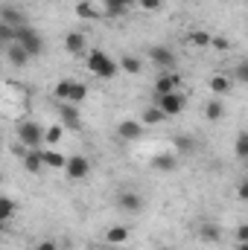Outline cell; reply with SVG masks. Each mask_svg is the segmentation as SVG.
Segmentation results:
<instances>
[{
    "label": "cell",
    "instance_id": "6da1fadb",
    "mask_svg": "<svg viewBox=\"0 0 248 250\" xmlns=\"http://www.w3.org/2000/svg\"><path fill=\"white\" fill-rule=\"evenodd\" d=\"M85 67H88V73H94V76H99V79H114L117 76V62L111 59V56H105L102 50H88L85 53Z\"/></svg>",
    "mask_w": 248,
    "mask_h": 250
},
{
    "label": "cell",
    "instance_id": "7a4b0ae2",
    "mask_svg": "<svg viewBox=\"0 0 248 250\" xmlns=\"http://www.w3.org/2000/svg\"><path fill=\"white\" fill-rule=\"evenodd\" d=\"M15 44H21V47H24V50L29 53V59H32V56H41V53H44V38H41V35H38V32H35V29L29 26V23H26V26H18V29H15Z\"/></svg>",
    "mask_w": 248,
    "mask_h": 250
},
{
    "label": "cell",
    "instance_id": "3957f363",
    "mask_svg": "<svg viewBox=\"0 0 248 250\" xmlns=\"http://www.w3.org/2000/svg\"><path fill=\"white\" fill-rule=\"evenodd\" d=\"M155 108L164 114V117H178L187 108V96L181 90H173V93H164V96H155Z\"/></svg>",
    "mask_w": 248,
    "mask_h": 250
},
{
    "label": "cell",
    "instance_id": "277c9868",
    "mask_svg": "<svg viewBox=\"0 0 248 250\" xmlns=\"http://www.w3.org/2000/svg\"><path fill=\"white\" fill-rule=\"evenodd\" d=\"M18 143L24 148H44V125L21 123L18 125Z\"/></svg>",
    "mask_w": 248,
    "mask_h": 250
},
{
    "label": "cell",
    "instance_id": "5b68a950",
    "mask_svg": "<svg viewBox=\"0 0 248 250\" xmlns=\"http://www.w3.org/2000/svg\"><path fill=\"white\" fill-rule=\"evenodd\" d=\"M62 172L70 181H85V178L91 175V160H88L85 154H73V157H67V163H64Z\"/></svg>",
    "mask_w": 248,
    "mask_h": 250
},
{
    "label": "cell",
    "instance_id": "8992f818",
    "mask_svg": "<svg viewBox=\"0 0 248 250\" xmlns=\"http://www.w3.org/2000/svg\"><path fill=\"white\" fill-rule=\"evenodd\" d=\"M181 87V73H164L155 79V96H164V93H173Z\"/></svg>",
    "mask_w": 248,
    "mask_h": 250
},
{
    "label": "cell",
    "instance_id": "52a82bcc",
    "mask_svg": "<svg viewBox=\"0 0 248 250\" xmlns=\"http://www.w3.org/2000/svg\"><path fill=\"white\" fill-rule=\"evenodd\" d=\"M117 207L123 209V212H131V215H137L140 209H143V198H140V192H120L117 195Z\"/></svg>",
    "mask_w": 248,
    "mask_h": 250
},
{
    "label": "cell",
    "instance_id": "ba28073f",
    "mask_svg": "<svg viewBox=\"0 0 248 250\" xmlns=\"http://www.w3.org/2000/svg\"><path fill=\"white\" fill-rule=\"evenodd\" d=\"M64 50L70 53V56H85L88 53V38H85V32H67V38H64Z\"/></svg>",
    "mask_w": 248,
    "mask_h": 250
},
{
    "label": "cell",
    "instance_id": "9c48e42d",
    "mask_svg": "<svg viewBox=\"0 0 248 250\" xmlns=\"http://www.w3.org/2000/svg\"><path fill=\"white\" fill-rule=\"evenodd\" d=\"M59 117H62V125L70 128V131H79V128H82L79 111H76V105H70V102H59Z\"/></svg>",
    "mask_w": 248,
    "mask_h": 250
},
{
    "label": "cell",
    "instance_id": "30bf717a",
    "mask_svg": "<svg viewBox=\"0 0 248 250\" xmlns=\"http://www.w3.org/2000/svg\"><path fill=\"white\" fill-rule=\"evenodd\" d=\"M175 166H178V154H173V151H164V154H155L152 157V169L161 172V175L175 172Z\"/></svg>",
    "mask_w": 248,
    "mask_h": 250
},
{
    "label": "cell",
    "instance_id": "8fae6325",
    "mask_svg": "<svg viewBox=\"0 0 248 250\" xmlns=\"http://www.w3.org/2000/svg\"><path fill=\"white\" fill-rule=\"evenodd\" d=\"M149 59L158 64V67H164V70H173L175 62H178L175 53H173L170 47H152V50H149Z\"/></svg>",
    "mask_w": 248,
    "mask_h": 250
},
{
    "label": "cell",
    "instance_id": "7c38bea8",
    "mask_svg": "<svg viewBox=\"0 0 248 250\" xmlns=\"http://www.w3.org/2000/svg\"><path fill=\"white\" fill-rule=\"evenodd\" d=\"M21 160H24V169H26L29 175H41V172H44V157H41V148H29Z\"/></svg>",
    "mask_w": 248,
    "mask_h": 250
},
{
    "label": "cell",
    "instance_id": "4fadbf2b",
    "mask_svg": "<svg viewBox=\"0 0 248 250\" xmlns=\"http://www.w3.org/2000/svg\"><path fill=\"white\" fill-rule=\"evenodd\" d=\"M198 239L207 242V245H219L222 242V227L213 224V221H201L198 224Z\"/></svg>",
    "mask_w": 248,
    "mask_h": 250
},
{
    "label": "cell",
    "instance_id": "5bb4252c",
    "mask_svg": "<svg viewBox=\"0 0 248 250\" xmlns=\"http://www.w3.org/2000/svg\"><path fill=\"white\" fill-rule=\"evenodd\" d=\"M0 23H6V26H12V29H18V26H26L24 15H21L15 6H3V9H0Z\"/></svg>",
    "mask_w": 248,
    "mask_h": 250
},
{
    "label": "cell",
    "instance_id": "9a60e30c",
    "mask_svg": "<svg viewBox=\"0 0 248 250\" xmlns=\"http://www.w3.org/2000/svg\"><path fill=\"white\" fill-rule=\"evenodd\" d=\"M6 59H9V64H15V67H24V64H29V53L21 47V44H6Z\"/></svg>",
    "mask_w": 248,
    "mask_h": 250
},
{
    "label": "cell",
    "instance_id": "2e32d148",
    "mask_svg": "<svg viewBox=\"0 0 248 250\" xmlns=\"http://www.w3.org/2000/svg\"><path fill=\"white\" fill-rule=\"evenodd\" d=\"M117 134H120V140H140V134H143V125L134 123V120H123V123L117 125Z\"/></svg>",
    "mask_w": 248,
    "mask_h": 250
},
{
    "label": "cell",
    "instance_id": "e0dca14e",
    "mask_svg": "<svg viewBox=\"0 0 248 250\" xmlns=\"http://www.w3.org/2000/svg\"><path fill=\"white\" fill-rule=\"evenodd\" d=\"M41 157H44V169H64L67 157L59 154L56 148H41Z\"/></svg>",
    "mask_w": 248,
    "mask_h": 250
},
{
    "label": "cell",
    "instance_id": "ac0fdd59",
    "mask_svg": "<svg viewBox=\"0 0 248 250\" xmlns=\"http://www.w3.org/2000/svg\"><path fill=\"white\" fill-rule=\"evenodd\" d=\"M231 87H234L231 76H210V90H213L216 96H228Z\"/></svg>",
    "mask_w": 248,
    "mask_h": 250
},
{
    "label": "cell",
    "instance_id": "d6986e66",
    "mask_svg": "<svg viewBox=\"0 0 248 250\" xmlns=\"http://www.w3.org/2000/svg\"><path fill=\"white\" fill-rule=\"evenodd\" d=\"M64 137V125H50V128H44V148H53V146H59Z\"/></svg>",
    "mask_w": 248,
    "mask_h": 250
},
{
    "label": "cell",
    "instance_id": "ffe728a7",
    "mask_svg": "<svg viewBox=\"0 0 248 250\" xmlns=\"http://www.w3.org/2000/svg\"><path fill=\"white\" fill-rule=\"evenodd\" d=\"M128 236H131V230L128 227H108V233H105V242L108 245H123V242H128Z\"/></svg>",
    "mask_w": 248,
    "mask_h": 250
},
{
    "label": "cell",
    "instance_id": "44dd1931",
    "mask_svg": "<svg viewBox=\"0 0 248 250\" xmlns=\"http://www.w3.org/2000/svg\"><path fill=\"white\" fill-rule=\"evenodd\" d=\"M204 117H207L210 123L222 120V117H225V102H222V99H210V102L204 105Z\"/></svg>",
    "mask_w": 248,
    "mask_h": 250
},
{
    "label": "cell",
    "instance_id": "7402d4cb",
    "mask_svg": "<svg viewBox=\"0 0 248 250\" xmlns=\"http://www.w3.org/2000/svg\"><path fill=\"white\" fill-rule=\"evenodd\" d=\"M85 99H88V84H82V82H73V87H70V96H67V102L79 108V105H82Z\"/></svg>",
    "mask_w": 248,
    "mask_h": 250
},
{
    "label": "cell",
    "instance_id": "603a6c76",
    "mask_svg": "<svg viewBox=\"0 0 248 250\" xmlns=\"http://www.w3.org/2000/svg\"><path fill=\"white\" fill-rule=\"evenodd\" d=\"M125 12H128V9H125L120 0H102V15H105V18H123Z\"/></svg>",
    "mask_w": 248,
    "mask_h": 250
},
{
    "label": "cell",
    "instance_id": "cb8c5ba5",
    "mask_svg": "<svg viewBox=\"0 0 248 250\" xmlns=\"http://www.w3.org/2000/svg\"><path fill=\"white\" fill-rule=\"evenodd\" d=\"M173 146L178 148V154H193V151L198 148V146H196V140H193V137H187V134H178V137L173 140Z\"/></svg>",
    "mask_w": 248,
    "mask_h": 250
},
{
    "label": "cell",
    "instance_id": "d4e9b609",
    "mask_svg": "<svg viewBox=\"0 0 248 250\" xmlns=\"http://www.w3.org/2000/svg\"><path fill=\"white\" fill-rule=\"evenodd\" d=\"M164 120H167V117H164V114H161V111L152 105V108H146V111H143V117H140V125H143V128H146V125H161Z\"/></svg>",
    "mask_w": 248,
    "mask_h": 250
},
{
    "label": "cell",
    "instance_id": "484cf974",
    "mask_svg": "<svg viewBox=\"0 0 248 250\" xmlns=\"http://www.w3.org/2000/svg\"><path fill=\"white\" fill-rule=\"evenodd\" d=\"M76 15H79V18H88V21H97V18H102V12H97V9H94L88 0H79V3H76Z\"/></svg>",
    "mask_w": 248,
    "mask_h": 250
},
{
    "label": "cell",
    "instance_id": "4316f807",
    "mask_svg": "<svg viewBox=\"0 0 248 250\" xmlns=\"http://www.w3.org/2000/svg\"><path fill=\"white\" fill-rule=\"evenodd\" d=\"M15 212H18V204H15L12 198H0V221L6 224V221L15 215Z\"/></svg>",
    "mask_w": 248,
    "mask_h": 250
},
{
    "label": "cell",
    "instance_id": "83f0119b",
    "mask_svg": "<svg viewBox=\"0 0 248 250\" xmlns=\"http://www.w3.org/2000/svg\"><path fill=\"white\" fill-rule=\"evenodd\" d=\"M120 67H123L125 73H134V76H137V73L143 70V62H140L137 56H123V59H120Z\"/></svg>",
    "mask_w": 248,
    "mask_h": 250
},
{
    "label": "cell",
    "instance_id": "f1b7e54d",
    "mask_svg": "<svg viewBox=\"0 0 248 250\" xmlns=\"http://www.w3.org/2000/svg\"><path fill=\"white\" fill-rule=\"evenodd\" d=\"M70 87H73V79H62V82L53 87V93H56V99H59V102H67V96H70Z\"/></svg>",
    "mask_w": 248,
    "mask_h": 250
},
{
    "label": "cell",
    "instance_id": "f546056e",
    "mask_svg": "<svg viewBox=\"0 0 248 250\" xmlns=\"http://www.w3.org/2000/svg\"><path fill=\"white\" fill-rule=\"evenodd\" d=\"M234 154H237L240 160H246V157H248V134H246V131L237 137V143H234Z\"/></svg>",
    "mask_w": 248,
    "mask_h": 250
},
{
    "label": "cell",
    "instance_id": "4dcf8cb0",
    "mask_svg": "<svg viewBox=\"0 0 248 250\" xmlns=\"http://www.w3.org/2000/svg\"><path fill=\"white\" fill-rule=\"evenodd\" d=\"M190 44H193V47H210V32L196 29V32L190 35Z\"/></svg>",
    "mask_w": 248,
    "mask_h": 250
},
{
    "label": "cell",
    "instance_id": "1f68e13d",
    "mask_svg": "<svg viewBox=\"0 0 248 250\" xmlns=\"http://www.w3.org/2000/svg\"><path fill=\"white\" fill-rule=\"evenodd\" d=\"M210 47H213V50H219V53H225V50H231V41H228V38H222V35H210Z\"/></svg>",
    "mask_w": 248,
    "mask_h": 250
},
{
    "label": "cell",
    "instance_id": "d6a6232c",
    "mask_svg": "<svg viewBox=\"0 0 248 250\" xmlns=\"http://www.w3.org/2000/svg\"><path fill=\"white\" fill-rule=\"evenodd\" d=\"M12 41H15V29L0 23V44H12Z\"/></svg>",
    "mask_w": 248,
    "mask_h": 250
},
{
    "label": "cell",
    "instance_id": "836d02e7",
    "mask_svg": "<svg viewBox=\"0 0 248 250\" xmlns=\"http://www.w3.org/2000/svg\"><path fill=\"white\" fill-rule=\"evenodd\" d=\"M234 82H248V62H240L234 70Z\"/></svg>",
    "mask_w": 248,
    "mask_h": 250
},
{
    "label": "cell",
    "instance_id": "e575fe53",
    "mask_svg": "<svg viewBox=\"0 0 248 250\" xmlns=\"http://www.w3.org/2000/svg\"><path fill=\"white\" fill-rule=\"evenodd\" d=\"M137 3H140L146 12H158V9L164 6V0H137Z\"/></svg>",
    "mask_w": 248,
    "mask_h": 250
},
{
    "label": "cell",
    "instance_id": "d590c367",
    "mask_svg": "<svg viewBox=\"0 0 248 250\" xmlns=\"http://www.w3.org/2000/svg\"><path fill=\"white\" fill-rule=\"evenodd\" d=\"M35 250H59V245H56L53 239H44V242H38V245H35Z\"/></svg>",
    "mask_w": 248,
    "mask_h": 250
},
{
    "label": "cell",
    "instance_id": "8d00e7d4",
    "mask_svg": "<svg viewBox=\"0 0 248 250\" xmlns=\"http://www.w3.org/2000/svg\"><path fill=\"white\" fill-rule=\"evenodd\" d=\"M237 242H248V224H240L237 227Z\"/></svg>",
    "mask_w": 248,
    "mask_h": 250
},
{
    "label": "cell",
    "instance_id": "74e56055",
    "mask_svg": "<svg viewBox=\"0 0 248 250\" xmlns=\"http://www.w3.org/2000/svg\"><path fill=\"white\" fill-rule=\"evenodd\" d=\"M237 198H240V201H246V198H248V184H246V181L237 187Z\"/></svg>",
    "mask_w": 248,
    "mask_h": 250
},
{
    "label": "cell",
    "instance_id": "f35d334b",
    "mask_svg": "<svg viewBox=\"0 0 248 250\" xmlns=\"http://www.w3.org/2000/svg\"><path fill=\"white\" fill-rule=\"evenodd\" d=\"M120 3H123L125 9H131V6H134V3H137V0H120Z\"/></svg>",
    "mask_w": 248,
    "mask_h": 250
},
{
    "label": "cell",
    "instance_id": "ab89813d",
    "mask_svg": "<svg viewBox=\"0 0 248 250\" xmlns=\"http://www.w3.org/2000/svg\"><path fill=\"white\" fill-rule=\"evenodd\" d=\"M237 250H248V242H237Z\"/></svg>",
    "mask_w": 248,
    "mask_h": 250
},
{
    "label": "cell",
    "instance_id": "60d3db41",
    "mask_svg": "<svg viewBox=\"0 0 248 250\" xmlns=\"http://www.w3.org/2000/svg\"><path fill=\"white\" fill-rule=\"evenodd\" d=\"M3 230H6V224H3V221H0V233H3Z\"/></svg>",
    "mask_w": 248,
    "mask_h": 250
},
{
    "label": "cell",
    "instance_id": "b9f144b4",
    "mask_svg": "<svg viewBox=\"0 0 248 250\" xmlns=\"http://www.w3.org/2000/svg\"><path fill=\"white\" fill-rule=\"evenodd\" d=\"M97 250H111V248H108V245H105V248H97Z\"/></svg>",
    "mask_w": 248,
    "mask_h": 250
},
{
    "label": "cell",
    "instance_id": "7bdbcfd3",
    "mask_svg": "<svg viewBox=\"0 0 248 250\" xmlns=\"http://www.w3.org/2000/svg\"><path fill=\"white\" fill-rule=\"evenodd\" d=\"M0 184H3V175H0Z\"/></svg>",
    "mask_w": 248,
    "mask_h": 250
}]
</instances>
